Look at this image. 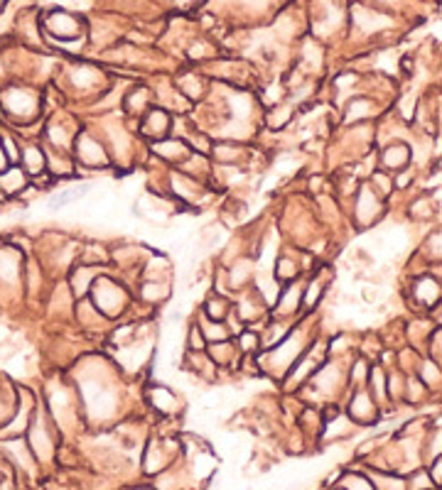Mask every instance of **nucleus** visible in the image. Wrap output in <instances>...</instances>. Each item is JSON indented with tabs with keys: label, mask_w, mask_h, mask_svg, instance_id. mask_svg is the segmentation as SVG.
Wrapping results in <instances>:
<instances>
[{
	"label": "nucleus",
	"mask_w": 442,
	"mask_h": 490,
	"mask_svg": "<svg viewBox=\"0 0 442 490\" xmlns=\"http://www.w3.org/2000/svg\"><path fill=\"white\" fill-rule=\"evenodd\" d=\"M3 108L15 118V121L25 123V121H32V118L37 116L40 101H37V96L28 89H10L3 94Z\"/></svg>",
	"instance_id": "nucleus-1"
},
{
	"label": "nucleus",
	"mask_w": 442,
	"mask_h": 490,
	"mask_svg": "<svg viewBox=\"0 0 442 490\" xmlns=\"http://www.w3.org/2000/svg\"><path fill=\"white\" fill-rule=\"evenodd\" d=\"M91 297H94L96 307L106 314H118L123 309V302H126V292L111 280H99L91 290Z\"/></svg>",
	"instance_id": "nucleus-2"
},
{
	"label": "nucleus",
	"mask_w": 442,
	"mask_h": 490,
	"mask_svg": "<svg viewBox=\"0 0 442 490\" xmlns=\"http://www.w3.org/2000/svg\"><path fill=\"white\" fill-rule=\"evenodd\" d=\"M20 162L25 167V174H32V177H40L47 167V154L42 152L37 145H28L20 152Z\"/></svg>",
	"instance_id": "nucleus-3"
},
{
	"label": "nucleus",
	"mask_w": 442,
	"mask_h": 490,
	"mask_svg": "<svg viewBox=\"0 0 442 490\" xmlns=\"http://www.w3.org/2000/svg\"><path fill=\"white\" fill-rule=\"evenodd\" d=\"M0 189L5 194H23L28 189V174L20 167H8L0 172Z\"/></svg>",
	"instance_id": "nucleus-4"
},
{
	"label": "nucleus",
	"mask_w": 442,
	"mask_h": 490,
	"mask_svg": "<svg viewBox=\"0 0 442 490\" xmlns=\"http://www.w3.org/2000/svg\"><path fill=\"white\" fill-rule=\"evenodd\" d=\"M49 20H52V32L59 35V37H74V35H79V23H76V18L71 13L54 10L49 15Z\"/></svg>",
	"instance_id": "nucleus-5"
},
{
	"label": "nucleus",
	"mask_w": 442,
	"mask_h": 490,
	"mask_svg": "<svg viewBox=\"0 0 442 490\" xmlns=\"http://www.w3.org/2000/svg\"><path fill=\"white\" fill-rule=\"evenodd\" d=\"M76 154H79V157L84 159V162H89V164H94L96 159H104V149L96 145L89 135L79 137V142H76Z\"/></svg>",
	"instance_id": "nucleus-6"
},
{
	"label": "nucleus",
	"mask_w": 442,
	"mask_h": 490,
	"mask_svg": "<svg viewBox=\"0 0 442 490\" xmlns=\"http://www.w3.org/2000/svg\"><path fill=\"white\" fill-rule=\"evenodd\" d=\"M89 285H94V270H91L89 265L76 267L74 275H71V290L76 294H84Z\"/></svg>",
	"instance_id": "nucleus-7"
},
{
	"label": "nucleus",
	"mask_w": 442,
	"mask_h": 490,
	"mask_svg": "<svg viewBox=\"0 0 442 490\" xmlns=\"http://www.w3.org/2000/svg\"><path fill=\"white\" fill-rule=\"evenodd\" d=\"M167 282H145V287H143V294H145L148 302H160V299H167L169 297V287H165Z\"/></svg>",
	"instance_id": "nucleus-8"
},
{
	"label": "nucleus",
	"mask_w": 442,
	"mask_h": 490,
	"mask_svg": "<svg viewBox=\"0 0 442 490\" xmlns=\"http://www.w3.org/2000/svg\"><path fill=\"white\" fill-rule=\"evenodd\" d=\"M405 159H408V149H405L403 145L388 147V152H386V164H388V169H400V167L405 164Z\"/></svg>",
	"instance_id": "nucleus-9"
},
{
	"label": "nucleus",
	"mask_w": 442,
	"mask_h": 490,
	"mask_svg": "<svg viewBox=\"0 0 442 490\" xmlns=\"http://www.w3.org/2000/svg\"><path fill=\"white\" fill-rule=\"evenodd\" d=\"M295 275H297L295 260H290V257H280V260H277V267H275L277 280H290V277H295Z\"/></svg>",
	"instance_id": "nucleus-10"
},
{
	"label": "nucleus",
	"mask_w": 442,
	"mask_h": 490,
	"mask_svg": "<svg viewBox=\"0 0 442 490\" xmlns=\"http://www.w3.org/2000/svg\"><path fill=\"white\" fill-rule=\"evenodd\" d=\"M18 350H20V345H18V341H15V338H5V341L0 343V360L13 358Z\"/></svg>",
	"instance_id": "nucleus-11"
},
{
	"label": "nucleus",
	"mask_w": 442,
	"mask_h": 490,
	"mask_svg": "<svg viewBox=\"0 0 442 490\" xmlns=\"http://www.w3.org/2000/svg\"><path fill=\"white\" fill-rule=\"evenodd\" d=\"M305 363H310V370H315V368H317V360L312 358V355H307ZM292 365H295V368H292V378L305 380V378H307V365H297V363H292Z\"/></svg>",
	"instance_id": "nucleus-12"
},
{
	"label": "nucleus",
	"mask_w": 442,
	"mask_h": 490,
	"mask_svg": "<svg viewBox=\"0 0 442 490\" xmlns=\"http://www.w3.org/2000/svg\"><path fill=\"white\" fill-rule=\"evenodd\" d=\"M258 343H261L258 333H249V331H246L244 336H241V348H244V350H256V348H258Z\"/></svg>",
	"instance_id": "nucleus-13"
},
{
	"label": "nucleus",
	"mask_w": 442,
	"mask_h": 490,
	"mask_svg": "<svg viewBox=\"0 0 442 490\" xmlns=\"http://www.w3.org/2000/svg\"><path fill=\"white\" fill-rule=\"evenodd\" d=\"M349 486L347 490H374V486L369 481H364V478H347Z\"/></svg>",
	"instance_id": "nucleus-14"
},
{
	"label": "nucleus",
	"mask_w": 442,
	"mask_h": 490,
	"mask_svg": "<svg viewBox=\"0 0 442 490\" xmlns=\"http://www.w3.org/2000/svg\"><path fill=\"white\" fill-rule=\"evenodd\" d=\"M8 164H10V159H8V154H5L3 145H0V172H5V169H8Z\"/></svg>",
	"instance_id": "nucleus-15"
}]
</instances>
